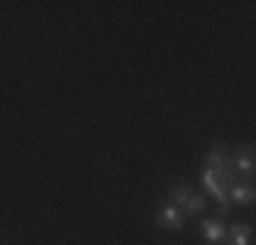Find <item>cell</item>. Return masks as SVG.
Here are the masks:
<instances>
[{"mask_svg":"<svg viewBox=\"0 0 256 245\" xmlns=\"http://www.w3.org/2000/svg\"><path fill=\"white\" fill-rule=\"evenodd\" d=\"M229 152L232 150H229L226 144H212L210 150L204 152V166L216 172V177L224 182V188H226V191L234 186V182H240V180H237V174H234V169H232Z\"/></svg>","mask_w":256,"mask_h":245,"instance_id":"cell-1","label":"cell"},{"mask_svg":"<svg viewBox=\"0 0 256 245\" xmlns=\"http://www.w3.org/2000/svg\"><path fill=\"white\" fill-rule=\"evenodd\" d=\"M199 180H202V188L207 194L216 199V204H218V212H221V218H226L229 212H232V204H229V196H226V188H224V182L216 177V172L212 169H202V174H199Z\"/></svg>","mask_w":256,"mask_h":245,"instance_id":"cell-2","label":"cell"},{"mask_svg":"<svg viewBox=\"0 0 256 245\" xmlns=\"http://www.w3.org/2000/svg\"><path fill=\"white\" fill-rule=\"evenodd\" d=\"M186 212H182V207L172 204V202H166V204L158 207L156 212V226L161 232H182L186 229Z\"/></svg>","mask_w":256,"mask_h":245,"instance_id":"cell-3","label":"cell"},{"mask_svg":"<svg viewBox=\"0 0 256 245\" xmlns=\"http://www.w3.org/2000/svg\"><path fill=\"white\" fill-rule=\"evenodd\" d=\"M232 158V169H234V174H246V177H254V147L251 144H242L237 147V150L229 152Z\"/></svg>","mask_w":256,"mask_h":245,"instance_id":"cell-4","label":"cell"},{"mask_svg":"<svg viewBox=\"0 0 256 245\" xmlns=\"http://www.w3.org/2000/svg\"><path fill=\"white\" fill-rule=\"evenodd\" d=\"M202 234H204L207 245H224V240H226V224H224V218H204Z\"/></svg>","mask_w":256,"mask_h":245,"instance_id":"cell-5","label":"cell"},{"mask_svg":"<svg viewBox=\"0 0 256 245\" xmlns=\"http://www.w3.org/2000/svg\"><path fill=\"white\" fill-rule=\"evenodd\" d=\"M229 196V204H240V207H251L256 202V191H254V182H234V186L226 191Z\"/></svg>","mask_w":256,"mask_h":245,"instance_id":"cell-6","label":"cell"},{"mask_svg":"<svg viewBox=\"0 0 256 245\" xmlns=\"http://www.w3.org/2000/svg\"><path fill=\"white\" fill-rule=\"evenodd\" d=\"M254 242V226L248 224H229L224 245H251Z\"/></svg>","mask_w":256,"mask_h":245,"instance_id":"cell-7","label":"cell"},{"mask_svg":"<svg viewBox=\"0 0 256 245\" xmlns=\"http://www.w3.org/2000/svg\"><path fill=\"white\" fill-rule=\"evenodd\" d=\"M204 210H207V196L199 194V191H194L191 196H188V202L182 204V212H186V218H196V216H202Z\"/></svg>","mask_w":256,"mask_h":245,"instance_id":"cell-8","label":"cell"},{"mask_svg":"<svg viewBox=\"0 0 256 245\" xmlns=\"http://www.w3.org/2000/svg\"><path fill=\"white\" fill-rule=\"evenodd\" d=\"M191 194H194V188H188L186 182H169V188H166V202H172V204L182 207Z\"/></svg>","mask_w":256,"mask_h":245,"instance_id":"cell-9","label":"cell"}]
</instances>
